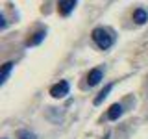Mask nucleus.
<instances>
[{"label": "nucleus", "instance_id": "5", "mask_svg": "<svg viewBox=\"0 0 148 139\" xmlns=\"http://www.w3.org/2000/svg\"><path fill=\"white\" fill-rule=\"evenodd\" d=\"M120 115H122V106L120 104H113L109 108V111H108V119L109 120H117Z\"/></svg>", "mask_w": 148, "mask_h": 139}, {"label": "nucleus", "instance_id": "1", "mask_svg": "<svg viewBox=\"0 0 148 139\" xmlns=\"http://www.w3.org/2000/svg\"><path fill=\"white\" fill-rule=\"evenodd\" d=\"M92 41L96 43V46H98L100 50H108L111 45H113V37H111V34L106 28H95L92 30Z\"/></svg>", "mask_w": 148, "mask_h": 139}, {"label": "nucleus", "instance_id": "8", "mask_svg": "<svg viewBox=\"0 0 148 139\" xmlns=\"http://www.w3.org/2000/svg\"><path fill=\"white\" fill-rule=\"evenodd\" d=\"M111 89H113V85H111V83H109V85H106L104 89H102V91L98 93V96L95 98V106H100L102 102H104V98H106V96H108L109 93H111Z\"/></svg>", "mask_w": 148, "mask_h": 139}, {"label": "nucleus", "instance_id": "11", "mask_svg": "<svg viewBox=\"0 0 148 139\" xmlns=\"http://www.w3.org/2000/svg\"><path fill=\"white\" fill-rule=\"evenodd\" d=\"M0 26H2V28H6V19H4V15L0 17Z\"/></svg>", "mask_w": 148, "mask_h": 139}, {"label": "nucleus", "instance_id": "2", "mask_svg": "<svg viewBox=\"0 0 148 139\" xmlns=\"http://www.w3.org/2000/svg\"><path fill=\"white\" fill-rule=\"evenodd\" d=\"M69 89H71L69 82L61 80L59 83H56V85L50 87V95H52L54 98H63V96H67V95H69Z\"/></svg>", "mask_w": 148, "mask_h": 139}, {"label": "nucleus", "instance_id": "6", "mask_svg": "<svg viewBox=\"0 0 148 139\" xmlns=\"http://www.w3.org/2000/svg\"><path fill=\"white\" fill-rule=\"evenodd\" d=\"M133 21L137 22V24H145V22L148 21V13L145 11V9H135V11H133Z\"/></svg>", "mask_w": 148, "mask_h": 139}, {"label": "nucleus", "instance_id": "7", "mask_svg": "<svg viewBox=\"0 0 148 139\" xmlns=\"http://www.w3.org/2000/svg\"><path fill=\"white\" fill-rule=\"evenodd\" d=\"M11 69H13V63L11 61H6L2 65V72H0V83H6V80H8V76H9V72H11Z\"/></svg>", "mask_w": 148, "mask_h": 139}, {"label": "nucleus", "instance_id": "10", "mask_svg": "<svg viewBox=\"0 0 148 139\" xmlns=\"http://www.w3.org/2000/svg\"><path fill=\"white\" fill-rule=\"evenodd\" d=\"M18 137L21 139H35V136L30 133V132H18Z\"/></svg>", "mask_w": 148, "mask_h": 139}, {"label": "nucleus", "instance_id": "4", "mask_svg": "<svg viewBox=\"0 0 148 139\" xmlns=\"http://www.w3.org/2000/svg\"><path fill=\"white\" fill-rule=\"evenodd\" d=\"M102 76H104V72H102V69H92V71L89 72V76H87V83L92 87V85H98Z\"/></svg>", "mask_w": 148, "mask_h": 139}, {"label": "nucleus", "instance_id": "3", "mask_svg": "<svg viewBox=\"0 0 148 139\" xmlns=\"http://www.w3.org/2000/svg\"><path fill=\"white\" fill-rule=\"evenodd\" d=\"M74 6H76V0H59L58 2V9L61 15H71V11L74 9Z\"/></svg>", "mask_w": 148, "mask_h": 139}, {"label": "nucleus", "instance_id": "9", "mask_svg": "<svg viewBox=\"0 0 148 139\" xmlns=\"http://www.w3.org/2000/svg\"><path fill=\"white\" fill-rule=\"evenodd\" d=\"M45 35H46V34H45L43 30L35 32V34H34V37H32V39H28V45H32V46H34V45H39L41 41L45 39Z\"/></svg>", "mask_w": 148, "mask_h": 139}]
</instances>
